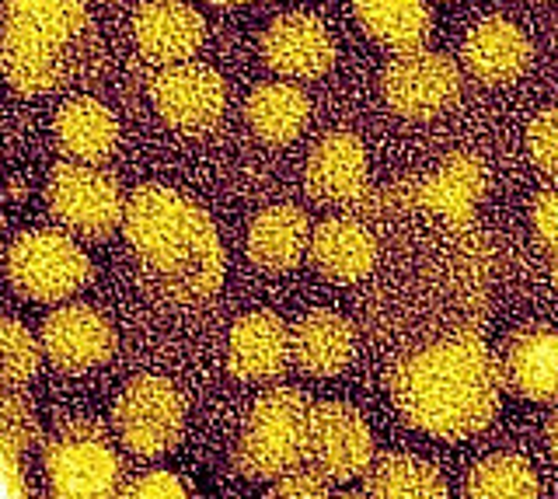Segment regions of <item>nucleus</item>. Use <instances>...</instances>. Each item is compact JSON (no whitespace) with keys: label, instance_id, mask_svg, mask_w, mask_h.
Segmentation results:
<instances>
[{"label":"nucleus","instance_id":"obj_7","mask_svg":"<svg viewBox=\"0 0 558 499\" xmlns=\"http://www.w3.org/2000/svg\"><path fill=\"white\" fill-rule=\"evenodd\" d=\"M119 443L136 458H161L185 434V399L168 377L140 374L119 391L112 409Z\"/></svg>","mask_w":558,"mask_h":499},{"label":"nucleus","instance_id":"obj_14","mask_svg":"<svg viewBox=\"0 0 558 499\" xmlns=\"http://www.w3.org/2000/svg\"><path fill=\"white\" fill-rule=\"evenodd\" d=\"M485 193V165L471 154H458L450 158L436 175L426 182H412L395 188L391 196H371L360 199L356 210H380V206H433V210H444L458 220L471 217V206H475Z\"/></svg>","mask_w":558,"mask_h":499},{"label":"nucleus","instance_id":"obj_40","mask_svg":"<svg viewBox=\"0 0 558 499\" xmlns=\"http://www.w3.org/2000/svg\"><path fill=\"white\" fill-rule=\"evenodd\" d=\"M0 252H4V248H0Z\"/></svg>","mask_w":558,"mask_h":499},{"label":"nucleus","instance_id":"obj_35","mask_svg":"<svg viewBox=\"0 0 558 499\" xmlns=\"http://www.w3.org/2000/svg\"><path fill=\"white\" fill-rule=\"evenodd\" d=\"M548 451L558 461V409L551 412V419H548Z\"/></svg>","mask_w":558,"mask_h":499},{"label":"nucleus","instance_id":"obj_30","mask_svg":"<svg viewBox=\"0 0 558 499\" xmlns=\"http://www.w3.org/2000/svg\"><path fill=\"white\" fill-rule=\"evenodd\" d=\"M269 499H336L331 496V478L314 464H296V468L272 478Z\"/></svg>","mask_w":558,"mask_h":499},{"label":"nucleus","instance_id":"obj_10","mask_svg":"<svg viewBox=\"0 0 558 499\" xmlns=\"http://www.w3.org/2000/svg\"><path fill=\"white\" fill-rule=\"evenodd\" d=\"M307 464L325 472L331 482L366 475L374 464V434L353 405L318 402L311 405L307 423Z\"/></svg>","mask_w":558,"mask_h":499},{"label":"nucleus","instance_id":"obj_20","mask_svg":"<svg viewBox=\"0 0 558 499\" xmlns=\"http://www.w3.org/2000/svg\"><path fill=\"white\" fill-rule=\"evenodd\" d=\"M290 356L293 367L307 377H336L342 374L356 356V329L353 321L328 307L296 318L290 329Z\"/></svg>","mask_w":558,"mask_h":499},{"label":"nucleus","instance_id":"obj_29","mask_svg":"<svg viewBox=\"0 0 558 499\" xmlns=\"http://www.w3.org/2000/svg\"><path fill=\"white\" fill-rule=\"evenodd\" d=\"M0 437L11 440L17 451H32L43 440L35 405L28 402L25 391H17L11 385H0Z\"/></svg>","mask_w":558,"mask_h":499},{"label":"nucleus","instance_id":"obj_12","mask_svg":"<svg viewBox=\"0 0 558 499\" xmlns=\"http://www.w3.org/2000/svg\"><path fill=\"white\" fill-rule=\"evenodd\" d=\"M43 353L63 374H84L92 367L109 364L116 353L112 321L87 304H63L49 312L43 321Z\"/></svg>","mask_w":558,"mask_h":499},{"label":"nucleus","instance_id":"obj_1","mask_svg":"<svg viewBox=\"0 0 558 499\" xmlns=\"http://www.w3.org/2000/svg\"><path fill=\"white\" fill-rule=\"evenodd\" d=\"M502 367L478 332H453L388 367V394L398 416L429 437L464 440L496 419Z\"/></svg>","mask_w":558,"mask_h":499},{"label":"nucleus","instance_id":"obj_32","mask_svg":"<svg viewBox=\"0 0 558 499\" xmlns=\"http://www.w3.org/2000/svg\"><path fill=\"white\" fill-rule=\"evenodd\" d=\"M0 499H35L22 464V451L4 437H0Z\"/></svg>","mask_w":558,"mask_h":499},{"label":"nucleus","instance_id":"obj_17","mask_svg":"<svg viewBox=\"0 0 558 499\" xmlns=\"http://www.w3.org/2000/svg\"><path fill=\"white\" fill-rule=\"evenodd\" d=\"M499 367L506 391L517 399L558 405V332L541 325L513 332L499 353Z\"/></svg>","mask_w":558,"mask_h":499},{"label":"nucleus","instance_id":"obj_13","mask_svg":"<svg viewBox=\"0 0 558 499\" xmlns=\"http://www.w3.org/2000/svg\"><path fill=\"white\" fill-rule=\"evenodd\" d=\"M262 60L269 71L290 81H314L336 63V39L322 19L307 11H290L272 19L262 36Z\"/></svg>","mask_w":558,"mask_h":499},{"label":"nucleus","instance_id":"obj_34","mask_svg":"<svg viewBox=\"0 0 558 499\" xmlns=\"http://www.w3.org/2000/svg\"><path fill=\"white\" fill-rule=\"evenodd\" d=\"M531 223L541 245L551 252V259H558V188H548L534 199Z\"/></svg>","mask_w":558,"mask_h":499},{"label":"nucleus","instance_id":"obj_33","mask_svg":"<svg viewBox=\"0 0 558 499\" xmlns=\"http://www.w3.org/2000/svg\"><path fill=\"white\" fill-rule=\"evenodd\" d=\"M126 499H189V489H185V482L171 472H147L130 482Z\"/></svg>","mask_w":558,"mask_h":499},{"label":"nucleus","instance_id":"obj_18","mask_svg":"<svg viewBox=\"0 0 558 499\" xmlns=\"http://www.w3.org/2000/svg\"><path fill=\"white\" fill-rule=\"evenodd\" d=\"M293 364L290 329L272 312L241 315L227 339V367L241 381H272Z\"/></svg>","mask_w":558,"mask_h":499},{"label":"nucleus","instance_id":"obj_23","mask_svg":"<svg viewBox=\"0 0 558 499\" xmlns=\"http://www.w3.org/2000/svg\"><path fill=\"white\" fill-rule=\"evenodd\" d=\"M57 144L70 161L77 165H101L109 161L119 147V123L109 106L95 98H70L60 106L57 123Z\"/></svg>","mask_w":558,"mask_h":499},{"label":"nucleus","instance_id":"obj_11","mask_svg":"<svg viewBox=\"0 0 558 499\" xmlns=\"http://www.w3.org/2000/svg\"><path fill=\"white\" fill-rule=\"evenodd\" d=\"M150 101L168 126L182 133H206L220 123L227 88L220 74L206 63H174L154 77Z\"/></svg>","mask_w":558,"mask_h":499},{"label":"nucleus","instance_id":"obj_22","mask_svg":"<svg viewBox=\"0 0 558 499\" xmlns=\"http://www.w3.org/2000/svg\"><path fill=\"white\" fill-rule=\"evenodd\" d=\"M311 248V217L293 203L262 210L248 228V259L266 272L301 266Z\"/></svg>","mask_w":558,"mask_h":499},{"label":"nucleus","instance_id":"obj_8","mask_svg":"<svg viewBox=\"0 0 558 499\" xmlns=\"http://www.w3.org/2000/svg\"><path fill=\"white\" fill-rule=\"evenodd\" d=\"M46 206L52 220L63 231L77 238H109L116 228H122L126 214V196L112 175H105L95 165L66 161L57 165L46 179Z\"/></svg>","mask_w":558,"mask_h":499},{"label":"nucleus","instance_id":"obj_15","mask_svg":"<svg viewBox=\"0 0 558 499\" xmlns=\"http://www.w3.org/2000/svg\"><path fill=\"white\" fill-rule=\"evenodd\" d=\"M307 193L322 206H356L371 185V165L366 150L353 133H325L307 158Z\"/></svg>","mask_w":558,"mask_h":499},{"label":"nucleus","instance_id":"obj_2","mask_svg":"<svg viewBox=\"0 0 558 499\" xmlns=\"http://www.w3.org/2000/svg\"><path fill=\"white\" fill-rule=\"evenodd\" d=\"M122 234L157 294L174 304H203L223 283V245L199 203L168 185H140L126 199Z\"/></svg>","mask_w":558,"mask_h":499},{"label":"nucleus","instance_id":"obj_37","mask_svg":"<svg viewBox=\"0 0 558 499\" xmlns=\"http://www.w3.org/2000/svg\"><path fill=\"white\" fill-rule=\"evenodd\" d=\"M336 499H371V496H360V492H342V496H336Z\"/></svg>","mask_w":558,"mask_h":499},{"label":"nucleus","instance_id":"obj_21","mask_svg":"<svg viewBox=\"0 0 558 499\" xmlns=\"http://www.w3.org/2000/svg\"><path fill=\"white\" fill-rule=\"evenodd\" d=\"M461 60L482 84H513L531 66V42L510 19H482L464 36Z\"/></svg>","mask_w":558,"mask_h":499},{"label":"nucleus","instance_id":"obj_24","mask_svg":"<svg viewBox=\"0 0 558 499\" xmlns=\"http://www.w3.org/2000/svg\"><path fill=\"white\" fill-rule=\"evenodd\" d=\"M360 28L395 53L423 49L433 36V11L426 0H349Z\"/></svg>","mask_w":558,"mask_h":499},{"label":"nucleus","instance_id":"obj_6","mask_svg":"<svg viewBox=\"0 0 558 499\" xmlns=\"http://www.w3.org/2000/svg\"><path fill=\"white\" fill-rule=\"evenodd\" d=\"M8 280L22 297L39 304H63L92 283V259L70 231H25L8 248Z\"/></svg>","mask_w":558,"mask_h":499},{"label":"nucleus","instance_id":"obj_25","mask_svg":"<svg viewBox=\"0 0 558 499\" xmlns=\"http://www.w3.org/2000/svg\"><path fill=\"white\" fill-rule=\"evenodd\" d=\"M244 119L258 141L293 144L311 119V98L296 84H258L244 101Z\"/></svg>","mask_w":558,"mask_h":499},{"label":"nucleus","instance_id":"obj_28","mask_svg":"<svg viewBox=\"0 0 558 499\" xmlns=\"http://www.w3.org/2000/svg\"><path fill=\"white\" fill-rule=\"evenodd\" d=\"M43 342L25 321L0 318V385L25 388L35 381V374L43 367Z\"/></svg>","mask_w":558,"mask_h":499},{"label":"nucleus","instance_id":"obj_19","mask_svg":"<svg viewBox=\"0 0 558 499\" xmlns=\"http://www.w3.org/2000/svg\"><path fill=\"white\" fill-rule=\"evenodd\" d=\"M377 238L363 220L328 217L311 231L307 259L331 283H360L377 266Z\"/></svg>","mask_w":558,"mask_h":499},{"label":"nucleus","instance_id":"obj_26","mask_svg":"<svg viewBox=\"0 0 558 499\" xmlns=\"http://www.w3.org/2000/svg\"><path fill=\"white\" fill-rule=\"evenodd\" d=\"M371 499H447V482L415 454H384L363 475Z\"/></svg>","mask_w":558,"mask_h":499},{"label":"nucleus","instance_id":"obj_16","mask_svg":"<svg viewBox=\"0 0 558 499\" xmlns=\"http://www.w3.org/2000/svg\"><path fill=\"white\" fill-rule=\"evenodd\" d=\"M133 39L144 60L174 66L199 53L206 22L185 0H147L133 14Z\"/></svg>","mask_w":558,"mask_h":499},{"label":"nucleus","instance_id":"obj_5","mask_svg":"<svg viewBox=\"0 0 558 499\" xmlns=\"http://www.w3.org/2000/svg\"><path fill=\"white\" fill-rule=\"evenodd\" d=\"M52 499H126L122 461L95 419H70L43 447Z\"/></svg>","mask_w":558,"mask_h":499},{"label":"nucleus","instance_id":"obj_39","mask_svg":"<svg viewBox=\"0 0 558 499\" xmlns=\"http://www.w3.org/2000/svg\"><path fill=\"white\" fill-rule=\"evenodd\" d=\"M537 4H541V0H537Z\"/></svg>","mask_w":558,"mask_h":499},{"label":"nucleus","instance_id":"obj_27","mask_svg":"<svg viewBox=\"0 0 558 499\" xmlns=\"http://www.w3.org/2000/svg\"><path fill=\"white\" fill-rule=\"evenodd\" d=\"M541 486L527 458L488 454L464 478V499H537Z\"/></svg>","mask_w":558,"mask_h":499},{"label":"nucleus","instance_id":"obj_36","mask_svg":"<svg viewBox=\"0 0 558 499\" xmlns=\"http://www.w3.org/2000/svg\"><path fill=\"white\" fill-rule=\"evenodd\" d=\"M209 4H217V8H238V4H248V0H209Z\"/></svg>","mask_w":558,"mask_h":499},{"label":"nucleus","instance_id":"obj_31","mask_svg":"<svg viewBox=\"0 0 558 499\" xmlns=\"http://www.w3.org/2000/svg\"><path fill=\"white\" fill-rule=\"evenodd\" d=\"M527 150L541 171L558 175V109H545L527 126Z\"/></svg>","mask_w":558,"mask_h":499},{"label":"nucleus","instance_id":"obj_4","mask_svg":"<svg viewBox=\"0 0 558 499\" xmlns=\"http://www.w3.org/2000/svg\"><path fill=\"white\" fill-rule=\"evenodd\" d=\"M311 402L301 388H272L252 405L234 447V468L252 482H272L307 461Z\"/></svg>","mask_w":558,"mask_h":499},{"label":"nucleus","instance_id":"obj_38","mask_svg":"<svg viewBox=\"0 0 558 499\" xmlns=\"http://www.w3.org/2000/svg\"><path fill=\"white\" fill-rule=\"evenodd\" d=\"M551 280H555V287H558V259H551Z\"/></svg>","mask_w":558,"mask_h":499},{"label":"nucleus","instance_id":"obj_9","mask_svg":"<svg viewBox=\"0 0 558 499\" xmlns=\"http://www.w3.org/2000/svg\"><path fill=\"white\" fill-rule=\"evenodd\" d=\"M380 92L391 112L405 119H433L461 98V71L450 57L423 46L398 53L384 66Z\"/></svg>","mask_w":558,"mask_h":499},{"label":"nucleus","instance_id":"obj_3","mask_svg":"<svg viewBox=\"0 0 558 499\" xmlns=\"http://www.w3.org/2000/svg\"><path fill=\"white\" fill-rule=\"evenodd\" d=\"M87 0H0V66L14 92L46 95L66 77Z\"/></svg>","mask_w":558,"mask_h":499}]
</instances>
